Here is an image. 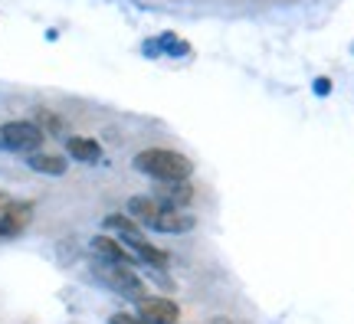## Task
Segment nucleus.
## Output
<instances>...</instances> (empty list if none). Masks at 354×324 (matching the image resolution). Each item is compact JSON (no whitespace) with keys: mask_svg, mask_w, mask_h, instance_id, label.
I'll return each instance as SVG.
<instances>
[{"mask_svg":"<svg viewBox=\"0 0 354 324\" xmlns=\"http://www.w3.org/2000/svg\"><path fill=\"white\" fill-rule=\"evenodd\" d=\"M112 324H145V321H138V318H131V314H115Z\"/></svg>","mask_w":354,"mask_h":324,"instance_id":"14","label":"nucleus"},{"mask_svg":"<svg viewBox=\"0 0 354 324\" xmlns=\"http://www.w3.org/2000/svg\"><path fill=\"white\" fill-rule=\"evenodd\" d=\"M154 233H167V236H177V233H190L194 229V216L184 210H174V207H165V210L154 216V223L148 226Z\"/></svg>","mask_w":354,"mask_h":324,"instance_id":"6","label":"nucleus"},{"mask_svg":"<svg viewBox=\"0 0 354 324\" xmlns=\"http://www.w3.org/2000/svg\"><path fill=\"white\" fill-rule=\"evenodd\" d=\"M26 164H30V171H37V174H53V177L66 174V161L63 158H53V154H30Z\"/></svg>","mask_w":354,"mask_h":324,"instance_id":"12","label":"nucleus"},{"mask_svg":"<svg viewBox=\"0 0 354 324\" xmlns=\"http://www.w3.org/2000/svg\"><path fill=\"white\" fill-rule=\"evenodd\" d=\"M33 125H37L43 135H56V131H63V122H59L53 112H46V108H39L37 112V122H33Z\"/></svg>","mask_w":354,"mask_h":324,"instance_id":"13","label":"nucleus"},{"mask_svg":"<svg viewBox=\"0 0 354 324\" xmlns=\"http://www.w3.org/2000/svg\"><path fill=\"white\" fill-rule=\"evenodd\" d=\"M158 200L165 203V207H174V210H184L190 200H194V187H190L187 180H167L158 187Z\"/></svg>","mask_w":354,"mask_h":324,"instance_id":"8","label":"nucleus"},{"mask_svg":"<svg viewBox=\"0 0 354 324\" xmlns=\"http://www.w3.org/2000/svg\"><path fill=\"white\" fill-rule=\"evenodd\" d=\"M10 203L13 200L7 197V193H0V223H3V216H7V210H10Z\"/></svg>","mask_w":354,"mask_h":324,"instance_id":"15","label":"nucleus"},{"mask_svg":"<svg viewBox=\"0 0 354 324\" xmlns=\"http://www.w3.org/2000/svg\"><path fill=\"white\" fill-rule=\"evenodd\" d=\"M92 249H95V256H102L105 262H122V265H131V262H135V252L128 249L122 239L95 236L92 239Z\"/></svg>","mask_w":354,"mask_h":324,"instance_id":"7","label":"nucleus"},{"mask_svg":"<svg viewBox=\"0 0 354 324\" xmlns=\"http://www.w3.org/2000/svg\"><path fill=\"white\" fill-rule=\"evenodd\" d=\"M161 210H165V203H161L158 197H131L128 200V216L141 226H151L154 216H158Z\"/></svg>","mask_w":354,"mask_h":324,"instance_id":"9","label":"nucleus"},{"mask_svg":"<svg viewBox=\"0 0 354 324\" xmlns=\"http://www.w3.org/2000/svg\"><path fill=\"white\" fill-rule=\"evenodd\" d=\"M214 324H230V318H214Z\"/></svg>","mask_w":354,"mask_h":324,"instance_id":"16","label":"nucleus"},{"mask_svg":"<svg viewBox=\"0 0 354 324\" xmlns=\"http://www.w3.org/2000/svg\"><path fill=\"white\" fill-rule=\"evenodd\" d=\"M30 216H33V207L30 203H17L13 200L7 216H3V223H0V236H17L26 223H30Z\"/></svg>","mask_w":354,"mask_h":324,"instance_id":"11","label":"nucleus"},{"mask_svg":"<svg viewBox=\"0 0 354 324\" xmlns=\"http://www.w3.org/2000/svg\"><path fill=\"white\" fill-rule=\"evenodd\" d=\"M43 141H46V135L33 122H7V125H0V151L37 154Z\"/></svg>","mask_w":354,"mask_h":324,"instance_id":"4","label":"nucleus"},{"mask_svg":"<svg viewBox=\"0 0 354 324\" xmlns=\"http://www.w3.org/2000/svg\"><path fill=\"white\" fill-rule=\"evenodd\" d=\"M135 171L154 177L158 184H167V180H187L194 164L171 148H148L135 154Z\"/></svg>","mask_w":354,"mask_h":324,"instance_id":"1","label":"nucleus"},{"mask_svg":"<svg viewBox=\"0 0 354 324\" xmlns=\"http://www.w3.org/2000/svg\"><path fill=\"white\" fill-rule=\"evenodd\" d=\"M66 151H69V158H76L82 164H99L102 161V148L95 137H66Z\"/></svg>","mask_w":354,"mask_h":324,"instance_id":"10","label":"nucleus"},{"mask_svg":"<svg viewBox=\"0 0 354 324\" xmlns=\"http://www.w3.org/2000/svg\"><path fill=\"white\" fill-rule=\"evenodd\" d=\"M105 226L112 229V233H118V239L125 242L128 249L135 252L138 259H145L148 265H154V269H165L167 265V256L161 249H154L148 239L141 236V229L138 223L131 220V216H122V213H112V216H105Z\"/></svg>","mask_w":354,"mask_h":324,"instance_id":"2","label":"nucleus"},{"mask_svg":"<svg viewBox=\"0 0 354 324\" xmlns=\"http://www.w3.org/2000/svg\"><path fill=\"white\" fill-rule=\"evenodd\" d=\"M138 314L145 324H177L180 308L167 298H141L138 301Z\"/></svg>","mask_w":354,"mask_h":324,"instance_id":"5","label":"nucleus"},{"mask_svg":"<svg viewBox=\"0 0 354 324\" xmlns=\"http://www.w3.org/2000/svg\"><path fill=\"white\" fill-rule=\"evenodd\" d=\"M95 278H99V282H105L109 288H115L118 295H125V298H135V301L145 298V285H141V278L135 275V269H131V265L102 259L99 265H95Z\"/></svg>","mask_w":354,"mask_h":324,"instance_id":"3","label":"nucleus"}]
</instances>
